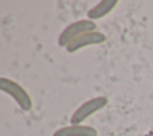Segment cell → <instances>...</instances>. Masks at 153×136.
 I'll return each instance as SVG.
<instances>
[{"label":"cell","mask_w":153,"mask_h":136,"mask_svg":"<svg viewBox=\"0 0 153 136\" xmlns=\"http://www.w3.org/2000/svg\"><path fill=\"white\" fill-rule=\"evenodd\" d=\"M118 4L117 0H103L100 2H98L96 6H93L92 8L88 10L87 12V17L90 20H94V19H100L103 17H105L106 14H109Z\"/></svg>","instance_id":"8992f818"},{"label":"cell","mask_w":153,"mask_h":136,"mask_svg":"<svg viewBox=\"0 0 153 136\" xmlns=\"http://www.w3.org/2000/svg\"><path fill=\"white\" fill-rule=\"evenodd\" d=\"M0 89L4 93L11 95L23 111L27 112L32 109L31 97L18 82H16V81H13L8 78L2 76V78H0Z\"/></svg>","instance_id":"6da1fadb"},{"label":"cell","mask_w":153,"mask_h":136,"mask_svg":"<svg viewBox=\"0 0 153 136\" xmlns=\"http://www.w3.org/2000/svg\"><path fill=\"white\" fill-rule=\"evenodd\" d=\"M106 105H108V98H105L103 95H99V97H94L92 99H88L87 101H85L84 104H81L73 112V115L71 117L72 125H80L86 118H88L94 112L102 110Z\"/></svg>","instance_id":"3957f363"},{"label":"cell","mask_w":153,"mask_h":136,"mask_svg":"<svg viewBox=\"0 0 153 136\" xmlns=\"http://www.w3.org/2000/svg\"><path fill=\"white\" fill-rule=\"evenodd\" d=\"M98 132L93 126L88 125H69L57 129L53 136H97Z\"/></svg>","instance_id":"5b68a950"},{"label":"cell","mask_w":153,"mask_h":136,"mask_svg":"<svg viewBox=\"0 0 153 136\" xmlns=\"http://www.w3.org/2000/svg\"><path fill=\"white\" fill-rule=\"evenodd\" d=\"M96 30V23L90 19H80L69 24L59 36L57 43L60 47H67L73 39L84 35L86 32H91Z\"/></svg>","instance_id":"7a4b0ae2"},{"label":"cell","mask_w":153,"mask_h":136,"mask_svg":"<svg viewBox=\"0 0 153 136\" xmlns=\"http://www.w3.org/2000/svg\"><path fill=\"white\" fill-rule=\"evenodd\" d=\"M106 41V37L104 33L99 32V31H91V32H86L84 35H80L79 37H76L75 39H73L67 47L66 50L71 54L88 47V45H97V44H102Z\"/></svg>","instance_id":"277c9868"}]
</instances>
